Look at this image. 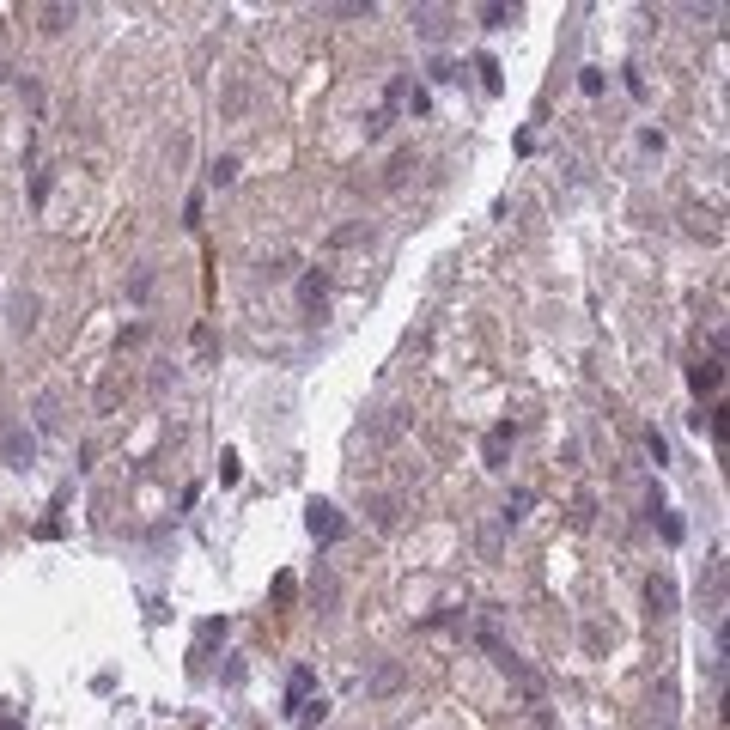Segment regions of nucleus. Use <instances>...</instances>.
Returning <instances> with one entry per match:
<instances>
[{"label": "nucleus", "mask_w": 730, "mask_h": 730, "mask_svg": "<svg viewBox=\"0 0 730 730\" xmlns=\"http://www.w3.org/2000/svg\"><path fill=\"white\" fill-rule=\"evenodd\" d=\"M645 597H651V609H657V615H670V603H676L670 578H651V591H645Z\"/></svg>", "instance_id": "f257e3e1"}, {"label": "nucleus", "mask_w": 730, "mask_h": 730, "mask_svg": "<svg viewBox=\"0 0 730 730\" xmlns=\"http://www.w3.org/2000/svg\"><path fill=\"white\" fill-rule=\"evenodd\" d=\"M311 524H317L323 536H341V518H335V511H329V505H317V518H311Z\"/></svg>", "instance_id": "f03ea898"}, {"label": "nucleus", "mask_w": 730, "mask_h": 730, "mask_svg": "<svg viewBox=\"0 0 730 730\" xmlns=\"http://www.w3.org/2000/svg\"><path fill=\"white\" fill-rule=\"evenodd\" d=\"M305 694H311V670H299V676H292V688H286V700H292V706H299Z\"/></svg>", "instance_id": "7ed1b4c3"}, {"label": "nucleus", "mask_w": 730, "mask_h": 730, "mask_svg": "<svg viewBox=\"0 0 730 730\" xmlns=\"http://www.w3.org/2000/svg\"><path fill=\"white\" fill-rule=\"evenodd\" d=\"M323 292H329V280H323V274H311V280H305V305H323Z\"/></svg>", "instance_id": "20e7f679"}]
</instances>
